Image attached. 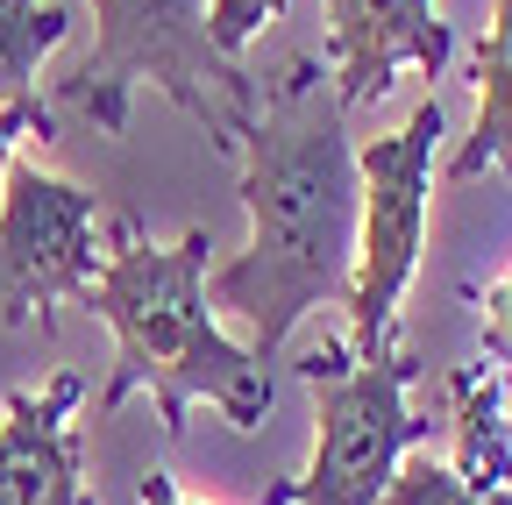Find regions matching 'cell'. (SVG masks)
<instances>
[{
  "instance_id": "1",
  "label": "cell",
  "mask_w": 512,
  "mask_h": 505,
  "mask_svg": "<svg viewBox=\"0 0 512 505\" xmlns=\"http://www.w3.org/2000/svg\"><path fill=\"white\" fill-rule=\"evenodd\" d=\"M342 100L320 57H285L256 93L242 129V207L249 249L207 278V306L249 335V356L271 370L285 335L313 306L349 299L356 271V150L342 129Z\"/></svg>"
},
{
  "instance_id": "2",
  "label": "cell",
  "mask_w": 512,
  "mask_h": 505,
  "mask_svg": "<svg viewBox=\"0 0 512 505\" xmlns=\"http://www.w3.org/2000/svg\"><path fill=\"white\" fill-rule=\"evenodd\" d=\"M207 228H185L171 249L143 228V214H107V257L86 285V313L114 328V377L100 413H121L136 392L157 399V427L178 441L185 406L207 399L228 427L256 434L271 413V370L221 335L207 306Z\"/></svg>"
},
{
  "instance_id": "3",
  "label": "cell",
  "mask_w": 512,
  "mask_h": 505,
  "mask_svg": "<svg viewBox=\"0 0 512 505\" xmlns=\"http://www.w3.org/2000/svg\"><path fill=\"white\" fill-rule=\"evenodd\" d=\"M143 86L200 121L207 150L221 157H235L242 129L256 121V72L214 50L207 0H93V50L64 79V100L93 129L128 136V107Z\"/></svg>"
},
{
  "instance_id": "4",
  "label": "cell",
  "mask_w": 512,
  "mask_h": 505,
  "mask_svg": "<svg viewBox=\"0 0 512 505\" xmlns=\"http://www.w3.org/2000/svg\"><path fill=\"white\" fill-rule=\"evenodd\" d=\"M299 377L320 399L313 463H306V477H278L264 491V505H377L384 484L399 477L406 449L427 441V427H434L406 406L420 356H406L392 342L384 356L356 363L349 342H320V349H306Z\"/></svg>"
},
{
  "instance_id": "5",
  "label": "cell",
  "mask_w": 512,
  "mask_h": 505,
  "mask_svg": "<svg viewBox=\"0 0 512 505\" xmlns=\"http://www.w3.org/2000/svg\"><path fill=\"white\" fill-rule=\"evenodd\" d=\"M448 136L441 100H420L399 136H377L356 157V271H349V349L356 363L399 342V299L427 249V185Z\"/></svg>"
},
{
  "instance_id": "6",
  "label": "cell",
  "mask_w": 512,
  "mask_h": 505,
  "mask_svg": "<svg viewBox=\"0 0 512 505\" xmlns=\"http://www.w3.org/2000/svg\"><path fill=\"white\" fill-rule=\"evenodd\" d=\"M100 207L93 193L36 171V157H8L0 171V328H43L57 306H79L100 271Z\"/></svg>"
},
{
  "instance_id": "7",
  "label": "cell",
  "mask_w": 512,
  "mask_h": 505,
  "mask_svg": "<svg viewBox=\"0 0 512 505\" xmlns=\"http://www.w3.org/2000/svg\"><path fill=\"white\" fill-rule=\"evenodd\" d=\"M328 22V79L342 107L384 100L406 65L441 79L456 57V36L434 15V0H328Z\"/></svg>"
},
{
  "instance_id": "8",
  "label": "cell",
  "mask_w": 512,
  "mask_h": 505,
  "mask_svg": "<svg viewBox=\"0 0 512 505\" xmlns=\"http://www.w3.org/2000/svg\"><path fill=\"white\" fill-rule=\"evenodd\" d=\"M79 399H86L79 370H57L43 392H8V406H0V505H93Z\"/></svg>"
},
{
  "instance_id": "9",
  "label": "cell",
  "mask_w": 512,
  "mask_h": 505,
  "mask_svg": "<svg viewBox=\"0 0 512 505\" xmlns=\"http://www.w3.org/2000/svg\"><path fill=\"white\" fill-rule=\"evenodd\" d=\"M448 427H456V470L477 491H512V413H505V370L463 363L448 370Z\"/></svg>"
},
{
  "instance_id": "10",
  "label": "cell",
  "mask_w": 512,
  "mask_h": 505,
  "mask_svg": "<svg viewBox=\"0 0 512 505\" xmlns=\"http://www.w3.org/2000/svg\"><path fill=\"white\" fill-rule=\"evenodd\" d=\"M512 178V0H491V29L477 43V121L448 157V178Z\"/></svg>"
},
{
  "instance_id": "11",
  "label": "cell",
  "mask_w": 512,
  "mask_h": 505,
  "mask_svg": "<svg viewBox=\"0 0 512 505\" xmlns=\"http://www.w3.org/2000/svg\"><path fill=\"white\" fill-rule=\"evenodd\" d=\"M72 15L57 0H0V107L29 100L43 79V57L64 43Z\"/></svg>"
},
{
  "instance_id": "12",
  "label": "cell",
  "mask_w": 512,
  "mask_h": 505,
  "mask_svg": "<svg viewBox=\"0 0 512 505\" xmlns=\"http://www.w3.org/2000/svg\"><path fill=\"white\" fill-rule=\"evenodd\" d=\"M377 505H512V491H477V484H463L448 463L420 456V463H399V477L384 484Z\"/></svg>"
},
{
  "instance_id": "13",
  "label": "cell",
  "mask_w": 512,
  "mask_h": 505,
  "mask_svg": "<svg viewBox=\"0 0 512 505\" xmlns=\"http://www.w3.org/2000/svg\"><path fill=\"white\" fill-rule=\"evenodd\" d=\"M292 8V0H207V36H214V50L221 57H235L264 22H278Z\"/></svg>"
},
{
  "instance_id": "14",
  "label": "cell",
  "mask_w": 512,
  "mask_h": 505,
  "mask_svg": "<svg viewBox=\"0 0 512 505\" xmlns=\"http://www.w3.org/2000/svg\"><path fill=\"white\" fill-rule=\"evenodd\" d=\"M15 143H57V121H50V107L29 93V100H8L0 107V171H8V157H15Z\"/></svg>"
},
{
  "instance_id": "15",
  "label": "cell",
  "mask_w": 512,
  "mask_h": 505,
  "mask_svg": "<svg viewBox=\"0 0 512 505\" xmlns=\"http://www.w3.org/2000/svg\"><path fill=\"white\" fill-rule=\"evenodd\" d=\"M484 356L491 363H512V278H498L484 292Z\"/></svg>"
},
{
  "instance_id": "16",
  "label": "cell",
  "mask_w": 512,
  "mask_h": 505,
  "mask_svg": "<svg viewBox=\"0 0 512 505\" xmlns=\"http://www.w3.org/2000/svg\"><path fill=\"white\" fill-rule=\"evenodd\" d=\"M136 498H143V505H200V498H185V491L171 484V470H143V477H136Z\"/></svg>"
},
{
  "instance_id": "17",
  "label": "cell",
  "mask_w": 512,
  "mask_h": 505,
  "mask_svg": "<svg viewBox=\"0 0 512 505\" xmlns=\"http://www.w3.org/2000/svg\"><path fill=\"white\" fill-rule=\"evenodd\" d=\"M505 413H512V377H505Z\"/></svg>"
}]
</instances>
